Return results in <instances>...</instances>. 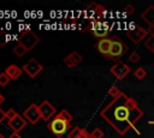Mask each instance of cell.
Wrapping results in <instances>:
<instances>
[{"label":"cell","instance_id":"obj_19","mask_svg":"<svg viewBox=\"0 0 154 138\" xmlns=\"http://www.w3.org/2000/svg\"><path fill=\"white\" fill-rule=\"evenodd\" d=\"M120 94H122V91H120L116 85L111 86V88H109V90H108V95H109V96H112L113 98H117L118 96H120Z\"/></svg>","mask_w":154,"mask_h":138},{"label":"cell","instance_id":"obj_10","mask_svg":"<svg viewBox=\"0 0 154 138\" xmlns=\"http://www.w3.org/2000/svg\"><path fill=\"white\" fill-rule=\"evenodd\" d=\"M40 114H41V119H43L45 121H48L54 114H55V108L48 102V101H43L40 106Z\"/></svg>","mask_w":154,"mask_h":138},{"label":"cell","instance_id":"obj_6","mask_svg":"<svg viewBox=\"0 0 154 138\" xmlns=\"http://www.w3.org/2000/svg\"><path fill=\"white\" fill-rule=\"evenodd\" d=\"M24 118L32 125H35L40 119H41V114H40V109L38 106H36L35 103H31L23 113Z\"/></svg>","mask_w":154,"mask_h":138},{"label":"cell","instance_id":"obj_25","mask_svg":"<svg viewBox=\"0 0 154 138\" xmlns=\"http://www.w3.org/2000/svg\"><path fill=\"white\" fill-rule=\"evenodd\" d=\"M17 115H18V114H17V113H16V110H14V109H12V108H10V109L6 112V119H7L8 121L13 120Z\"/></svg>","mask_w":154,"mask_h":138},{"label":"cell","instance_id":"obj_2","mask_svg":"<svg viewBox=\"0 0 154 138\" xmlns=\"http://www.w3.org/2000/svg\"><path fill=\"white\" fill-rule=\"evenodd\" d=\"M47 127L52 131V133H53L54 136H57L58 138H60V137H63V134H65V133L67 132V130L70 128V122L63 120L59 115H55V116L52 119V121L48 122Z\"/></svg>","mask_w":154,"mask_h":138},{"label":"cell","instance_id":"obj_30","mask_svg":"<svg viewBox=\"0 0 154 138\" xmlns=\"http://www.w3.org/2000/svg\"><path fill=\"white\" fill-rule=\"evenodd\" d=\"M4 101H5V97H4V96H2L1 94H0V104H1V103H2Z\"/></svg>","mask_w":154,"mask_h":138},{"label":"cell","instance_id":"obj_22","mask_svg":"<svg viewBox=\"0 0 154 138\" xmlns=\"http://www.w3.org/2000/svg\"><path fill=\"white\" fill-rule=\"evenodd\" d=\"M144 46L147 47V49H149V50L153 52V49H154V36H150L149 35V37L146 38V41H144Z\"/></svg>","mask_w":154,"mask_h":138},{"label":"cell","instance_id":"obj_24","mask_svg":"<svg viewBox=\"0 0 154 138\" xmlns=\"http://www.w3.org/2000/svg\"><path fill=\"white\" fill-rule=\"evenodd\" d=\"M10 80H11L10 77H8L5 72L0 73V86H5V85H7V83H8Z\"/></svg>","mask_w":154,"mask_h":138},{"label":"cell","instance_id":"obj_5","mask_svg":"<svg viewBox=\"0 0 154 138\" xmlns=\"http://www.w3.org/2000/svg\"><path fill=\"white\" fill-rule=\"evenodd\" d=\"M111 73L118 79V80H122V79H124L129 73H130V67L125 64V62H123V61H118V62H116L112 67H111Z\"/></svg>","mask_w":154,"mask_h":138},{"label":"cell","instance_id":"obj_32","mask_svg":"<svg viewBox=\"0 0 154 138\" xmlns=\"http://www.w3.org/2000/svg\"><path fill=\"white\" fill-rule=\"evenodd\" d=\"M153 65H154V64H153Z\"/></svg>","mask_w":154,"mask_h":138},{"label":"cell","instance_id":"obj_21","mask_svg":"<svg viewBox=\"0 0 154 138\" xmlns=\"http://www.w3.org/2000/svg\"><path fill=\"white\" fill-rule=\"evenodd\" d=\"M140 60H141V55L137 52H132L129 56V61L131 64H137V62H140Z\"/></svg>","mask_w":154,"mask_h":138},{"label":"cell","instance_id":"obj_9","mask_svg":"<svg viewBox=\"0 0 154 138\" xmlns=\"http://www.w3.org/2000/svg\"><path fill=\"white\" fill-rule=\"evenodd\" d=\"M128 36L130 37V40L134 43H140L143 38H146L147 36H149L148 30H146L144 28H136V29H130L128 31Z\"/></svg>","mask_w":154,"mask_h":138},{"label":"cell","instance_id":"obj_4","mask_svg":"<svg viewBox=\"0 0 154 138\" xmlns=\"http://www.w3.org/2000/svg\"><path fill=\"white\" fill-rule=\"evenodd\" d=\"M40 41V38L30 30H26L25 32H23L19 37V43L26 49V50H31L36 44L37 42Z\"/></svg>","mask_w":154,"mask_h":138},{"label":"cell","instance_id":"obj_13","mask_svg":"<svg viewBox=\"0 0 154 138\" xmlns=\"http://www.w3.org/2000/svg\"><path fill=\"white\" fill-rule=\"evenodd\" d=\"M81 61H82V55L77 52H72L64 58V64L67 65V67H73L78 65Z\"/></svg>","mask_w":154,"mask_h":138},{"label":"cell","instance_id":"obj_31","mask_svg":"<svg viewBox=\"0 0 154 138\" xmlns=\"http://www.w3.org/2000/svg\"><path fill=\"white\" fill-rule=\"evenodd\" d=\"M153 53H154V49H153Z\"/></svg>","mask_w":154,"mask_h":138},{"label":"cell","instance_id":"obj_26","mask_svg":"<svg viewBox=\"0 0 154 138\" xmlns=\"http://www.w3.org/2000/svg\"><path fill=\"white\" fill-rule=\"evenodd\" d=\"M134 12H135V7H134L132 5H126V6H125V8H124L125 16H130V14H132Z\"/></svg>","mask_w":154,"mask_h":138},{"label":"cell","instance_id":"obj_1","mask_svg":"<svg viewBox=\"0 0 154 138\" xmlns=\"http://www.w3.org/2000/svg\"><path fill=\"white\" fill-rule=\"evenodd\" d=\"M101 116L120 136H124L130 128L141 134L136 128V122L143 116V112L135 100L123 92L101 110Z\"/></svg>","mask_w":154,"mask_h":138},{"label":"cell","instance_id":"obj_28","mask_svg":"<svg viewBox=\"0 0 154 138\" xmlns=\"http://www.w3.org/2000/svg\"><path fill=\"white\" fill-rule=\"evenodd\" d=\"M81 138H91V134H90L89 132H87V130H85V132L83 133V136H82Z\"/></svg>","mask_w":154,"mask_h":138},{"label":"cell","instance_id":"obj_18","mask_svg":"<svg viewBox=\"0 0 154 138\" xmlns=\"http://www.w3.org/2000/svg\"><path fill=\"white\" fill-rule=\"evenodd\" d=\"M26 52H28V50H26V49H25L20 43H18V44L13 48V53H14L16 55H18V56H23Z\"/></svg>","mask_w":154,"mask_h":138},{"label":"cell","instance_id":"obj_14","mask_svg":"<svg viewBox=\"0 0 154 138\" xmlns=\"http://www.w3.org/2000/svg\"><path fill=\"white\" fill-rule=\"evenodd\" d=\"M8 125H10V127L14 131V133H18L20 130H23V128L25 127L26 121H25V119H24V118H22V116H19V115H17L13 120L8 121Z\"/></svg>","mask_w":154,"mask_h":138},{"label":"cell","instance_id":"obj_29","mask_svg":"<svg viewBox=\"0 0 154 138\" xmlns=\"http://www.w3.org/2000/svg\"><path fill=\"white\" fill-rule=\"evenodd\" d=\"M8 138H22L19 134H17V133H13V134H11Z\"/></svg>","mask_w":154,"mask_h":138},{"label":"cell","instance_id":"obj_15","mask_svg":"<svg viewBox=\"0 0 154 138\" xmlns=\"http://www.w3.org/2000/svg\"><path fill=\"white\" fill-rule=\"evenodd\" d=\"M5 73L10 77V79H11V80H16L17 78H19V77H20V74H22V68H20V67H18L17 65L12 64V65H10V66H7V67H6Z\"/></svg>","mask_w":154,"mask_h":138},{"label":"cell","instance_id":"obj_11","mask_svg":"<svg viewBox=\"0 0 154 138\" xmlns=\"http://www.w3.org/2000/svg\"><path fill=\"white\" fill-rule=\"evenodd\" d=\"M96 49L100 54H102L103 56L108 58L109 56V53H111V48H112V38H101L97 41L96 43Z\"/></svg>","mask_w":154,"mask_h":138},{"label":"cell","instance_id":"obj_12","mask_svg":"<svg viewBox=\"0 0 154 138\" xmlns=\"http://www.w3.org/2000/svg\"><path fill=\"white\" fill-rule=\"evenodd\" d=\"M93 35L97 38H106L107 34H108V28H107V24L106 23H101V22H97L94 30L91 31Z\"/></svg>","mask_w":154,"mask_h":138},{"label":"cell","instance_id":"obj_3","mask_svg":"<svg viewBox=\"0 0 154 138\" xmlns=\"http://www.w3.org/2000/svg\"><path fill=\"white\" fill-rule=\"evenodd\" d=\"M126 50H128V46L118 37H113L112 38V48H111L108 59L118 60V59H120V56H123L126 53Z\"/></svg>","mask_w":154,"mask_h":138},{"label":"cell","instance_id":"obj_17","mask_svg":"<svg viewBox=\"0 0 154 138\" xmlns=\"http://www.w3.org/2000/svg\"><path fill=\"white\" fill-rule=\"evenodd\" d=\"M134 76L137 80H143L146 77H147V71L143 68V67H137L135 71H134Z\"/></svg>","mask_w":154,"mask_h":138},{"label":"cell","instance_id":"obj_20","mask_svg":"<svg viewBox=\"0 0 154 138\" xmlns=\"http://www.w3.org/2000/svg\"><path fill=\"white\" fill-rule=\"evenodd\" d=\"M58 115H59L63 120H65V121H67V122H71V120H72V115H71L66 109H63Z\"/></svg>","mask_w":154,"mask_h":138},{"label":"cell","instance_id":"obj_16","mask_svg":"<svg viewBox=\"0 0 154 138\" xmlns=\"http://www.w3.org/2000/svg\"><path fill=\"white\" fill-rule=\"evenodd\" d=\"M85 132L84 128H81V127H75L73 130L70 131V133L67 134V138H81L83 136V133Z\"/></svg>","mask_w":154,"mask_h":138},{"label":"cell","instance_id":"obj_27","mask_svg":"<svg viewBox=\"0 0 154 138\" xmlns=\"http://www.w3.org/2000/svg\"><path fill=\"white\" fill-rule=\"evenodd\" d=\"M4 119H6V112H4V110L0 108V122H2Z\"/></svg>","mask_w":154,"mask_h":138},{"label":"cell","instance_id":"obj_8","mask_svg":"<svg viewBox=\"0 0 154 138\" xmlns=\"http://www.w3.org/2000/svg\"><path fill=\"white\" fill-rule=\"evenodd\" d=\"M141 18L149 25V35L154 36V5L148 6L141 14Z\"/></svg>","mask_w":154,"mask_h":138},{"label":"cell","instance_id":"obj_23","mask_svg":"<svg viewBox=\"0 0 154 138\" xmlns=\"http://www.w3.org/2000/svg\"><path fill=\"white\" fill-rule=\"evenodd\" d=\"M90 134H91V138H103V131L99 127L94 128Z\"/></svg>","mask_w":154,"mask_h":138},{"label":"cell","instance_id":"obj_7","mask_svg":"<svg viewBox=\"0 0 154 138\" xmlns=\"http://www.w3.org/2000/svg\"><path fill=\"white\" fill-rule=\"evenodd\" d=\"M43 70L42 65L40 62H37L35 59H30L24 66H23V71L31 78H35L41 71Z\"/></svg>","mask_w":154,"mask_h":138}]
</instances>
